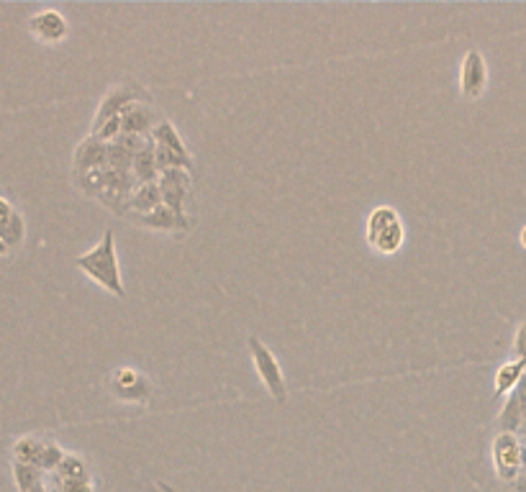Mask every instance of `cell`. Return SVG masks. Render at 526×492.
<instances>
[{
	"instance_id": "1",
	"label": "cell",
	"mask_w": 526,
	"mask_h": 492,
	"mask_svg": "<svg viewBox=\"0 0 526 492\" xmlns=\"http://www.w3.org/2000/svg\"><path fill=\"white\" fill-rule=\"evenodd\" d=\"M75 265L85 272L96 285L103 290H108L116 298H127V290H124V280H121V267H118V255H116V237L113 231H106L103 241L93 246L88 255H80L75 259Z\"/></svg>"
},
{
	"instance_id": "2",
	"label": "cell",
	"mask_w": 526,
	"mask_h": 492,
	"mask_svg": "<svg viewBox=\"0 0 526 492\" xmlns=\"http://www.w3.org/2000/svg\"><path fill=\"white\" fill-rule=\"evenodd\" d=\"M406 241V228L400 221L399 210L390 206L375 208L367 218V244L378 255H396Z\"/></svg>"
},
{
	"instance_id": "3",
	"label": "cell",
	"mask_w": 526,
	"mask_h": 492,
	"mask_svg": "<svg viewBox=\"0 0 526 492\" xmlns=\"http://www.w3.org/2000/svg\"><path fill=\"white\" fill-rule=\"evenodd\" d=\"M249 351H252V362H255L257 375H259V380L262 385L270 390V395L277 400V403H286L287 397V385H286V375H283V369H280V362L275 359V354H272L257 336L249 339Z\"/></svg>"
},
{
	"instance_id": "4",
	"label": "cell",
	"mask_w": 526,
	"mask_h": 492,
	"mask_svg": "<svg viewBox=\"0 0 526 492\" xmlns=\"http://www.w3.org/2000/svg\"><path fill=\"white\" fill-rule=\"evenodd\" d=\"M142 97L144 90L142 88H136L134 82H121V85H116V88L108 90L106 97L100 100V108H98L96 113V124H93V128L103 126V124L111 121V118L124 116L131 106L142 103Z\"/></svg>"
},
{
	"instance_id": "5",
	"label": "cell",
	"mask_w": 526,
	"mask_h": 492,
	"mask_svg": "<svg viewBox=\"0 0 526 492\" xmlns=\"http://www.w3.org/2000/svg\"><path fill=\"white\" fill-rule=\"evenodd\" d=\"M191 182L193 175L188 170H164L160 175V182H157L162 192V203L183 218H185V203L191 198Z\"/></svg>"
},
{
	"instance_id": "6",
	"label": "cell",
	"mask_w": 526,
	"mask_h": 492,
	"mask_svg": "<svg viewBox=\"0 0 526 492\" xmlns=\"http://www.w3.org/2000/svg\"><path fill=\"white\" fill-rule=\"evenodd\" d=\"M488 85V64L485 57L480 54L478 49H470L463 57V67H460V88H463L465 97H480L483 90Z\"/></svg>"
},
{
	"instance_id": "7",
	"label": "cell",
	"mask_w": 526,
	"mask_h": 492,
	"mask_svg": "<svg viewBox=\"0 0 526 492\" xmlns=\"http://www.w3.org/2000/svg\"><path fill=\"white\" fill-rule=\"evenodd\" d=\"M29 29H32L33 36H36L39 42H44V44H60L64 36L70 33L67 18H64L60 11H54V8L39 11L36 16H32Z\"/></svg>"
},
{
	"instance_id": "8",
	"label": "cell",
	"mask_w": 526,
	"mask_h": 492,
	"mask_svg": "<svg viewBox=\"0 0 526 492\" xmlns=\"http://www.w3.org/2000/svg\"><path fill=\"white\" fill-rule=\"evenodd\" d=\"M106 167H108V144L90 134L75 152V172L80 177Z\"/></svg>"
},
{
	"instance_id": "9",
	"label": "cell",
	"mask_w": 526,
	"mask_h": 492,
	"mask_svg": "<svg viewBox=\"0 0 526 492\" xmlns=\"http://www.w3.org/2000/svg\"><path fill=\"white\" fill-rule=\"evenodd\" d=\"M162 116L149 103H136L121 116V134H134V136H152L155 126L160 124Z\"/></svg>"
},
{
	"instance_id": "10",
	"label": "cell",
	"mask_w": 526,
	"mask_h": 492,
	"mask_svg": "<svg viewBox=\"0 0 526 492\" xmlns=\"http://www.w3.org/2000/svg\"><path fill=\"white\" fill-rule=\"evenodd\" d=\"M111 387H113V393L121 397V400L142 403V400L149 397V387H146L144 375H139V372H136V369H131V367H124V369H118V372L113 375Z\"/></svg>"
},
{
	"instance_id": "11",
	"label": "cell",
	"mask_w": 526,
	"mask_h": 492,
	"mask_svg": "<svg viewBox=\"0 0 526 492\" xmlns=\"http://www.w3.org/2000/svg\"><path fill=\"white\" fill-rule=\"evenodd\" d=\"M162 206V192L157 182H149V185H139L136 190L128 195L127 206H124V218L131 216H144V213H152L155 208Z\"/></svg>"
},
{
	"instance_id": "12",
	"label": "cell",
	"mask_w": 526,
	"mask_h": 492,
	"mask_svg": "<svg viewBox=\"0 0 526 492\" xmlns=\"http://www.w3.org/2000/svg\"><path fill=\"white\" fill-rule=\"evenodd\" d=\"M128 221L142 223V226L152 228V231H183V228H188V226H191V223H188V218H183V216L173 213V210L164 206V203H162L160 208H155L152 213H144V216H131Z\"/></svg>"
},
{
	"instance_id": "13",
	"label": "cell",
	"mask_w": 526,
	"mask_h": 492,
	"mask_svg": "<svg viewBox=\"0 0 526 492\" xmlns=\"http://www.w3.org/2000/svg\"><path fill=\"white\" fill-rule=\"evenodd\" d=\"M131 175L136 177L139 185H149V182H160V167H157V157H155V142L146 139L144 149L134 157L131 164Z\"/></svg>"
},
{
	"instance_id": "14",
	"label": "cell",
	"mask_w": 526,
	"mask_h": 492,
	"mask_svg": "<svg viewBox=\"0 0 526 492\" xmlns=\"http://www.w3.org/2000/svg\"><path fill=\"white\" fill-rule=\"evenodd\" d=\"M495 461H498V469L501 475L511 479V477L519 472V464H521V451L519 444L511 433H503L498 441H495Z\"/></svg>"
},
{
	"instance_id": "15",
	"label": "cell",
	"mask_w": 526,
	"mask_h": 492,
	"mask_svg": "<svg viewBox=\"0 0 526 492\" xmlns=\"http://www.w3.org/2000/svg\"><path fill=\"white\" fill-rule=\"evenodd\" d=\"M152 142L162 146V149H170V152H175V154H183V157H191L188 154V149H185V144L180 139V134H177V128L167 121V118H162L160 124L155 126L152 131V136H149Z\"/></svg>"
},
{
	"instance_id": "16",
	"label": "cell",
	"mask_w": 526,
	"mask_h": 492,
	"mask_svg": "<svg viewBox=\"0 0 526 492\" xmlns=\"http://www.w3.org/2000/svg\"><path fill=\"white\" fill-rule=\"evenodd\" d=\"M526 369V359H519V362H513V365H503L498 369V375H495V395H506L509 390H513L519 380H521V375H524Z\"/></svg>"
},
{
	"instance_id": "17",
	"label": "cell",
	"mask_w": 526,
	"mask_h": 492,
	"mask_svg": "<svg viewBox=\"0 0 526 492\" xmlns=\"http://www.w3.org/2000/svg\"><path fill=\"white\" fill-rule=\"evenodd\" d=\"M44 449H47V444H39L36 439H21L16 444V457L21 464H32V467H39V469H42Z\"/></svg>"
},
{
	"instance_id": "18",
	"label": "cell",
	"mask_w": 526,
	"mask_h": 492,
	"mask_svg": "<svg viewBox=\"0 0 526 492\" xmlns=\"http://www.w3.org/2000/svg\"><path fill=\"white\" fill-rule=\"evenodd\" d=\"M26 237V226H23V218H21V213H14L11 218L5 223H0V238L8 244V249H14V246H21V241Z\"/></svg>"
},
{
	"instance_id": "19",
	"label": "cell",
	"mask_w": 526,
	"mask_h": 492,
	"mask_svg": "<svg viewBox=\"0 0 526 492\" xmlns=\"http://www.w3.org/2000/svg\"><path fill=\"white\" fill-rule=\"evenodd\" d=\"M14 213H16V210H14V206H11V203H8L5 198H0V223L8 221V218H11Z\"/></svg>"
},
{
	"instance_id": "20",
	"label": "cell",
	"mask_w": 526,
	"mask_h": 492,
	"mask_svg": "<svg viewBox=\"0 0 526 492\" xmlns=\"http://www.w3.org/2000/svg\"><path fill=\"white\" fill-rule=\"evenodd\" d=\"M519 403H521V411H524V418H526V380H524V385H521V393H519Z\"/></svg>"
},
{
	"instance_id": "21",
	"label": "cell",
	"mask_w": 526,
	"mask_h": 492,
	"mask_svg": "<svg viewBox=\"0 0 526 492\" xmlns=\"http://www.w3.org/2000/svg\"><path fill=\"white\" fill-rule=\"evenodd\" d=\"M513 485H516V490H519V492H526V472L521 477H519V479H516Z\"/></svg>"
},
{
	"instance_id": "22",
	"label": "cell",
	"mask_w": 526,
	"mask_h": 492,
	"mask_svg": "<svg viewBox=\"0 0 526 492\" xmlns=\"http://www.w3.org/2000/svg\"><path fill=\"white\" fill-rule=\"evenodd\" d=\"M8 252H11V249H8V244H5V241L0 238V256H5V255H8Z\"/></svg>"
},
{
	"instance_id": "23",
	"label": "cell",
	"mask_w": 526,
	"mask_h": 492,
	"mask_svg": "<svg viewBox=\"0 0 526 492\" xmlns=\"http://www.w3.org/2000/svg\"><path fill=\"white\" fill-rule=\"evenodd\" d=\"M157 487H160L162 492H177L175 487H170V485H167V482H160V485H157Z\"/></svg>"
},
{
	"instance_id": "24",
	"label": "cell",
	"mask_w": 526,
	"mask_h": 492,
	"mask_svg": "<svg viewBox=\"0 0 526 492\" xmlns=\"http://www.w3.org/2000/svg\"><path fill=\"white\" fill-rule=\"evenodd\" d=\"M519 241H521V246H524V249H526V226H524V228H521V234H519Z\"/></svg>"
}]
</instances>
